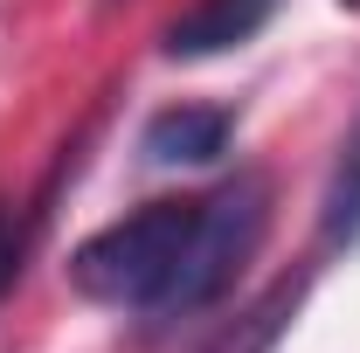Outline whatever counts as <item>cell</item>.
I'll return each mask as SVG.
<instances>
[{
  "instance_id": "cell-1",
  "label": "cell",
  "mask_w": 360,
  "mask_h": 353,
  "mask_svg": "<svg viewBox=\"0 0 360 353\" xmlns=\"http://www.w3.org/2000/svg\"><path fill=\"white\" fill-rule=\"evenodd\" d=\"M264 222H270V187L257 174L229 180L222 194H208V201H194V229H187L174 270H167L160 298L146 312H153V319H187V312L215 305L229 291V277L243 270V257L257 250Z\"/></svg>"
},
{
  "instance_id": "cell-2",
  "label": "cell",
  "mask_w": 360,
  "mask_h": 353,
  "mask_svg": "<svg viewBox=\"0 0 360 353\" xmlns=\"http://www.w3.org/2000/svg\"><path fill=\"white\" fill-rule=\"evenodd\" d=\"M187 229H194V201H146L70 257V284L97 305H153Z\"/></svg>"
},
{
  "instance_id": "cell-6",
  "label": "cell",
  "mask_w": 360,
  "mask_h": 353,
  "mask_svg": "<svg viewBox=\"0 0 360 353\" xmlns=\"http://www.w3.org/2000/svg\"><path fill=\"white\" fill-rule=\"evenodd\" d=\"M21 250H28V236L14 229V215H0V298H7V284L21 277Z\"/></svg>"
},
{
  "instance_id": "cell-5",
  "label": "cell",
  "mask_w": 360,
  "mask_h": 353,
  "mask_svg": "<svg viewBox=\"0 0 360 353\" xmlns=\"http://www.w3.org/2000/svg\"><path fill=\"white\" fill-rule=\"evenodd\" d=\"M326 243L340 250V243H360V125L347 132V146H340V167H333V180H326Z\"/></svg>"
},
{
  "instance_id": "cell-7",
  "label": "cell",
  "mask_w": 360,
  "mask_h": 353,
  "mask_svg": "<svg viewBox=\"0 0 360 353\" xmlns=\"http://www.w3.org/2000/svg\"><path fill=\"white\" fill-rule=\"evenodd\" d=\"M340 7H347V14H360V0H340Z\"/></svg>"
},
{
  "instance_id": "cell-3",
  "label": "cell",
  "mask_w": 360,
  "mask_h": 353,
  "mask_svg": "<svg viewBox=\"0 0 360 353\" xmlns=\"http://www.w3.org/2000/svg\"><path fill=\"white\" fill-rule=\"evenodd\" d=\"M270 14H277V0H201V7H187L174 28H167L160 49L174 63H201V56H222V49L250 42Z\"/></svg>"
},
{
  "instance_id": "cell-4",
  "label": "cell",
  "mask_w": 360,
  "mask_h": 353,
  "mask_svg": "<svg viewBox=\"0 0 360 353\" xmlns=\"http://www.w3.org/2000/svg\"><path fill=\"white\" fill-rule=\"evenodd\" d=\"M229 132H236V118L215 111V104H174L146 125V153L160 167H201V160L229 153Z\"/></svg>"
}]
</instances>
